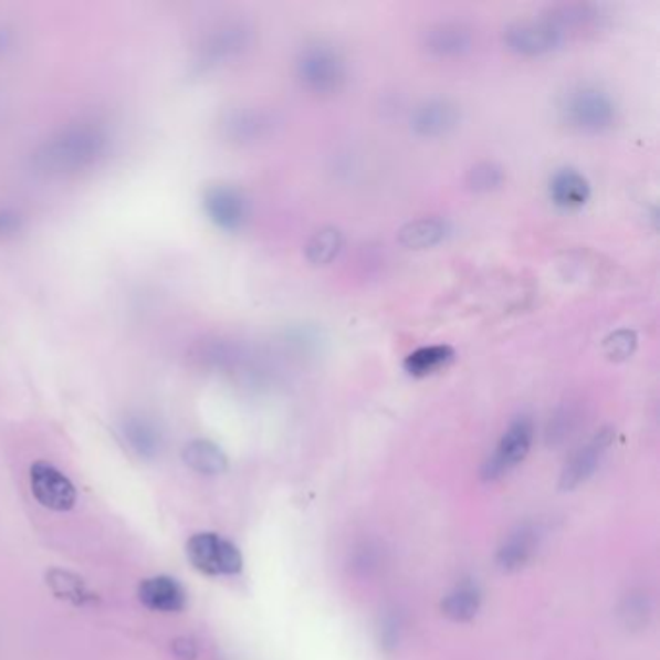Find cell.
Instances as JSON below:
<instances>
[{
	"label": "cell",
	"instance_id": "1",
	"mask_svg": "<svg viewBox=\"0 0 660 660\" xmlns=\"http://www.w3.org/2000/svg\"><path fill=\"white\" fill-rule=\"evenodd\" d=\"M107 148V136L99 126L72 125L55 134L51 140L45 142L38 154L35 161L43 171L66 175V172L84 171L103 156Z\"/></svg>",
	"mask_w": 660,
	"mask_h": 660
},
{
	"label": "cell",
	"instance_id": "2",
	"mask_svg": "<svg viewBox=\"0 0 660 660\" xmlns=\"http://www.w3.org/2000/svg\"><path fill=\"white\" fill-rule=\"evenodd\" d=\"M558 113L567 128L582 134L608 133L620 117L612 95L593 84L569 87L559 99Z\"/></svg>",
	"mask_w": 660,
	"mask_h": 660
},
{
	"label": "cell",
	"instance_id": "3",
	"mask_svg": "<svg viewBox=\"0 0 660 660\" xmlns=\"http://www.w3.org/2000/svg\"><path fill=\"white\" fill-rule=\"evenodd\" d=\"M295 74L298 84L308 94L329 97L339 94L347 84L349 66L339 49L316 41L301 49L296 56Z\"/></svg>",
	"mask_w": 660,
	"mask_h": 660
},
{
	"label": "cell",
	"instance_id": "4",
	"mask_svg": "<svg viewBox=\"0 0 660 660\" xmlns=\"http://www.w3.org/2000/svg\"><path fill=\"white\" fill-rule=\"evenodd\" d=\"M535 438V425L527 415H520L512 420L504 436L500 438L496 450L490 453V458L482 465V479L484 481H496L512 469L520 465L523 459L527 458L528 450Z\"/></svg>",
	"mask_w": 660,
	"mask_h": 660
},
{
	"label": "cell",
	"instance_id": "5",
	"mask_svg": "<svg viewBox=\"0 0 660 660\" xmlns=\"http://www.w3.org/2000/svg\"><path fill=\"white\" fill-rule=\"evenodd\" d=\"M566 33L551 24L546 18L520 20L505 25L502 43L507 51L521 56L548 55L566 43Z\"/></svg>",
	"mask_w": 660,
	"mask_h": 660
},
{
	"label": "cell",
	"instance_id": "6",
	"mask_svg": "<svg viewBox=\"0 0 660 660\" xmlns=\"http://www.w3.org/2000/svg\"><path fill=\"white\" fill-rule=\"evenodd\" d=\"M190 564L206 575H234L242 569V556L233 543L216 533H198L187 544Z\"/></svg>",
	"mask_w": 660,
	"mask_h": 660
},
{
	"label": "cell",
	"instance_id": "7",
	"mask_svg": "<svg viewBox=\"0 0 660 660\" xmlns=\"http://www.w3.org/2000/svg\"><path fill=\"white\" fill-rule=\"evenodd\" d=\"M203 210L213 226L227 233H237L249 223L250 203L239 188L216 185L203 195Z\"/></svg>",
	"mask_w": 660,
	"mask_h": 660
},
{
	"label": "cell",
	"instance_id": "8",
	"mask_svg": "<svg viewBox=\"0 0 660 660\" xmlns=\"http://www.w3.org/2000/svg\"><path fill=\"white\" fill-rule=\"evenodd\" d=\"M277 126H280L277 115L264 107H237L229 111L221 123L227 140L242 146L268 140L275 134Z\"/></svg>",
	"mask_w": 660,
	"mask_h": 660
},
{
	"label": "cell",
	"instance_id": "9",
	"mask_svg": "<svg viewBox=\"0 0 660 660\" xmlns=\"http://www.w3.org/2000/svg\"><path fill=\"white\" fill-rule=\"evenodd\" d=\"M461 123V109L448 97H430L412 109L409 126L419 138H443L453 133Z\"/></svg>",
	"mask_w": 660,
	"mask_h": 660
},
{
	"label": "cell",
	"instance_id": "10",
	"mask_svg": "<svg viewBox=\"0 0 660 660\" xmlns=\"http://www.w3.org/2000/svg\"><path fill=\"white\" fill-rule=\"evenodd\" d=\"M30 482H32L33 496L38 497V502L49 510L66 512L76 504L74 484L51 463L40 461L32 465Z\"/></svg>",
	"mask_w": 660,
	"mask_h": 660
},
{
	"label": "cell",
	"instance_id": "11",
	"mask_svg": "<svg viewBox=\"0 0 660 660\" xmlns=\"http://www.w3.org/2000/svg\"><path fill=\"white\" fill-rule=\"evenodd\" d=\"M612 440V428H603L600 432L590 438L589 442L575 451L572 459L564 467V471H562V479H559L562 489L574 490L575 486H579L582 482L587 481L590 474L597 471V467L600 465V461L605 458L606 450L610 448Z\"/></svg>",
	"mask_w": 660,
	"mask_h": 660
},
{
	"label": "cell",
	"instance_id": "12",
	"mask_svg": "<svg viewBox=\"0 0 660 660\" xmlns=\"http://www.w3.org/2000/svg\"><path fill=\"white\" fill-rule=\"evenodd\" d=\"M473 32L458 22H440L422 33V49L438 59H458L473 51Z\"/></svg>",
	"mask_w": 660,
	"mask_h": 660
},
{
	"label": "cell",
	"instance_id": "13",
	"mask_svg": "<svg viewBox=\"0 0 660 660\" xmlns=\"http://www.w3.org/2000/svg\"><path fill=\"white\" fill-rule=\"evenodd\" d=\"M593 195L590 182L575 167H559L548 180V198L559 210L577 211L587 206Z\"/></svg>",
	"mask_w": 660,
	"mask_h": 660
},
{
	"label": "cell",
	"instance_id": "14",
	"mask_svg": "<svg viewBox=\"0 0 660 660\" xmlns=\"http://www.w3.org/2000/svg\"><path fill=\"white\" fill-rule=\"evenodd\" d=\"M250 43H252V30L249 25L241 24V22L221 25L203 43V64L216 66V64L237 59L250 48Z\"/></svg>",
	"mask_w": 660,
	"mask_h": 660
},
{
	"label": "cell",
	"instance_id": "15",
	"mask_svg": "<svg viewBox=\"0 0 660 660\" xmlns=\"http://www.w3.org/2000/svg\"><path fill=\"white\" fill-rule=\"evenodd\" d=\"M142 605L154 612H180L187 606V590L167 575L148 577L138 587Z\"/></svg>",
	"mask_w": 660,
	"mask_h": 660
},
{
	"label": "cell",
	"instance_id": "16",
	"mask_svg": "<svg viewBox=\"0 0 660 660\" xmlns=\"http://www.w3.org/2000/svg\"><path fill=\"white\" fill-rule=\"evenodd\" d=\"M450 231L448 219L440 218V216H427V218L412 219L409 223H405L397 233V241L407 250H427L446 241Z\"/></svg>",
	"mask_w": 660,
	"mask_h": 660
},
{
	"label": "cell",
	"instance_id": "17",
	"mask_svg": "<svg viewBox=\"0 0 660 660\" xmlns=\"http://www.w3.org/2000/svg\"><path fill=\"white\" fill-rule=\"evenodd\" d=\"M546 18L551 24L556 25L562 32L569 33L574 30H587L603 22V9L589 2H572V4H558L546 10Z\"/></svg>",
	"mask_w": 660,
	"mask_h": 660
},
{
	"label": "cell",
	"instance_id": "18",
	"mask_svg": "<svg viewBox=\"0 0 660 660\" xmlns=\"http://www.w3.org/2000/svg\"><path fill=\"white\" fill-rule=\"evenodd\" d=\"M536 543H538V533L533 525H520V527L512 531L507 538H505L500 551H497V566L502 569H517V567L525 566L527 559L533 556Z\"/></svg>",
	"mask_w": 660,
	"mask_h": 660
},
{
	"label": "cell",
	"instance_id": "19",
	"mask_svg": "<svg viewBox=\"0 0 660 660\" xmlns=\"http://www.w3.org/2000/svg\"><path fill=\"white\" fill-rule=\"evenodd\" d=\"M345 249V237L337 227H322L304 244V258L314 268L334 264Z\"/></svg>",
	"mask_w": 660,
	"mask_h": 660
},
{
	"label": "cell",
	"instance_id": "20",
	"mask_svg": "<svg viewBox=\"0 0 660 660\" xmlns=\"http://www.w3.org/2000/svg\"><path fill=\"white\" fill-rule=\"evenodd\" d=\"M455 357L450 345H425L409 353L404 360L405 373L412 378H427L430 374L442 370Z\"/></svg>",
	"mask_w": 660,
	"mask_h": 660
},
{
	"label": "cell",
	"instance_id": "21",
	"mask_svg": "<svg viewBox=\"0 0 660 660\" xmlns=\"http://www.w3.org/2000/svg\"><path fill=\"white\" fill-rule=\"evenodd\" d=\"M481 608V590L471 582L459 583L443 598L442 610L448 618L455 621L473 620Z\"/></svg>",
	"mask_w": 660,
	"mask_h": 660
},
{
	"label": "cell",
	"instance_id": "22",
	"mask_svg": "<svg viewBox=\"0 0 660 660\" xmlns=\"http://www.w3.org/2000/svg\"><path fill=\"white\" fill-rule=\"evenodd\" d=\"M182 459L196 473L219 474L227 469V458L216 443L208 440H195L182 451Z\"/></svg>",
	"mask_w": 660,
	"mask_h": 660
},
{
	"label": "cell",
	"instance_id": "23",
	"mask_svg": "<svg viewBox=\"0 0 660 660\" xmlns=\"http://www.w3.org/2000/svg\"><path fill=\"white\" fill-rule=\"evenodd\" d=\"M467 187L476 195H489L504 187L505 171L502 165L494 161H481L467 172Z\"/></svg>",
	"mask_w": 660,
	"mask_h": 660
},
{
	"label": "cell",
	"instance_id": "24",
	"mask_svg": "<svg viewBox=\"0 0 660 660\" xmlns=\"http://www.w3.org/2000/svg\"><path fill=\"white\" fill-rule=\"evenodd\" d=\"M637 334L633 329L628 327H621L616 329L612 334L606 337L603 343V350H605L606 357L614 360V363H621V360H628L637 349Z\"/></svg>",
	"mask_w": 660,
	"mask_h": 660
},
{
	"label": "cell",
	"instance_id": "25",
	"mask_svg": "<svg viewBox=\"0 0 660 660\" xmlns=\"http://www.w3.org/2000/svg\"><path fill=\"white\" fill-rule=\"evenodd\" d=\"M126 432H128L130 442H133L138 450L151 451L156 448V432H154V428L148 427L146 422H142V420H133V422H128Z\"/></svg>",
	"mask_w": 660,
	"mask_h": 660
},
{
	"label": "cell",
	"instance_id": "26",
	"mask_svg": "<svg viewBox=\"0 0 660 660\" xmlns=\"http://www.w3.org/2000/svg\"><path fill=\"white\" fill-rule=\"evenodd\" d=\"M399 631H401V624L396 614H386L381 618L380 624V641L386 649H394L397 641H399Z\"/></svg>",
	"mask_w": 660,
	"mask_h": 660
},
{
	"label": "cell",
	"instance_id": "27",
	"mask_svg": "<svg viewBox=\"0 0 660 660\" xmlns=\"http://www.w3.org/2000/svg\"><path fill=\"white\" fill-rule=\"evenodd\" d=\"M574 425L575 415L572 409H567V411H559L558 417L551 422V438H554V440L564 438V436L569 434V432L574 430Z\"/></svg>",
	"mask_w": 660,
	"mask_h": 660
},
{
	"label": "cell",
	"instance_id": "28",
	"mask_svg": "<svg viewBox=\"0 0 660 660\" xmlns=\"http://www.w3.org/2000/svg\"><path fill=\"white\" fill-rule=\"evenodd\" d=\"M18 227L17 216H10L9 211H0V233H10Z\"/></svg>",
	"mask_w": 660,
	"mask_h": 660
}]
</instances>
